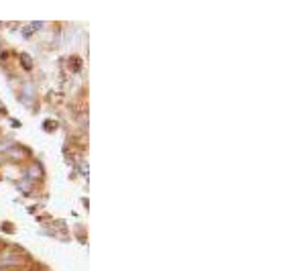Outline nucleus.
<instances>
[{
    "label": "nucleus",
    "instance_id": "f257e3e1",
    "mask_svg": "<svg viewBox=\"0 0 283 271\" xmlns=\"http://www.w3.org/2000/svg\"><path fill=\"white\" fill-rule=\"evenodd\" d=\"M21 63H23L25 70H31V67H33V61H31V57L27 53H21Z\"/></svg>",
    "mask_w": 283,
    "mask_h": 271
}]
</instances>
